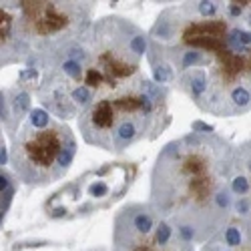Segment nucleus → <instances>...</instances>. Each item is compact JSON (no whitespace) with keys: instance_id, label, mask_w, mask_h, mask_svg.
Returning <instances> with one entry per match:
<instances>
[{"instance_id":"1","label":"nucleus","mask_w":251,"mask_h":251,"mask_svg":"<svg viewBox=\"0 0 251 251\" xmlns=\"http://www.w3.org/2000/svg\"><path fill=\"white\" fill-rule=\"evenodd\" d=\"M235 147L217 133H187L159 151L149 205L187 243L211 239L233 217Z\"/></svg>"},{"instance_id":"2","label":"nucleus","mask_w":251,"mask_h":251,"mask_svg":"<svg viewBox=\"0 0 251 251\" xmlns=\"http://www.w3.org/2000/svg\"><path fill=\"white\" fill-rule=\"evenodd\" d=\"M169 89L149 76H137L100 91L78 119L87 145L107 153H123L141 141L157 139L171 123Z\"/></svg>"},{"instance_id":"3","label":"nucleus","mask_w":251,"mask_h":251,"mask_svg":"<svg viewBox=\"0 0 251 251\" xmlns=\"http://www.w3.org/2000/svg\"><path fill=\"white\" fill-rule=\"evenodd\" d=\"M177 91L189 97L203 113L239 117L251 111V30L233 23L229 43L205 69L187 71L175 78Z\"/></svg>"},{"instance_id":"4","label":"nucleus","mask_w":251,"mask_h":251,"mask_svg":"<svg viewBox=\"0 0 251 251\" xmlns=\"http://www.w3.org/2000/svg\"><path fill=\"white\" fill-rule=\"evenodd\" d=\"M87 50V73L82 87L95 97L137 76L141 60L147 54L149 36L133 20L123 16H102L93 20L91 28L82 36Z\"/></svg>"},{"instance_id":"5","label":"nucleus","mask_w":251,"mask_h":251,"mask_svg":"<svg viewBox=\"0 0 251 251\" xmlns=\"http://www.w3.org/2000/svg\"><path fill=\"white\" fill-rule=\"evenodd\" d=\"M76 139L62 121L32 127L26 121L12 139L8 163L16 181L28 187H49L69 173L76 157Z\"/></svg>"},{"instance_id":"6","label":"nucleus","mask_w":251,"mask_h":251,"mask_svg":"<svg viewBox=\"0 0 251 251\" xmlns=\"http://www.w3.org/2000/svg\"><path fill=\"white\" fill-rule=\"evenodd\" d=\"M95 2L73 0H23L18 2L20 26L30 54L45 58L76 43L93 25Z\"/></svg>"},{"instance_id":"7","label":"nucleus","mask_w":251,"mask_h":251,"mask_svg":"<svg viewBox=\"0 0 251 251\" xmlns=\"http://www.w3.org/2000/svg\"><path fill=\"white\" fill-rule=\"evenodd\" d=\"M137 177L135 163H104L76 177L47 201L45 209L50 217H85L99 209H107L127 195Z\"/></svg>"},{"instance_id":"8","label":"nucleus","mask_w":251,"mask_h":251,"mask_svg":"<svg viewBox=\"0 0 251 251\" xmlns=\"http://www.w3.org/2000/svg\"><path fill=\"white\" fill-rule=\"evenodd\" d=\"M113 251H195L147 203H127L113 221Z\"/></svg>"},{"instance_id":"9","label":"nucleus","mask_w":251,"mask_h":251,"mask_svg":"<svg viewBox=\"0 0 251 251\" xmlns=\"http://www.w3.org/2000/svg\"><path fill=\"white\" fill-rule=\"evenodd\" d=\"M30 47L20 26L18 2H0V71L25 62Z\"/></svg>"},{"instance_id":"10","label":"nucleus","mask_w":251,"mask_h":251,"mask_svg":"<svg viewBox=\"0 0 251 251\" xmlns=\"http://www.w3.org/2000/svg\"><path fill=\"white\" fill-rule=\"evenodd\" d=\"M201 251H251V219L231 217L223 229L203 243Z\"/></svg>"},{"instance_id":"11","label":"nucleus","mask_w":251,"mask_h":251,"mask_svg":"<svg viewBox=\"0 0 251 251\" xmlns=\"http://www.w3.org/2000/svg\"><path fill=\"white\" fill-rule=\"evenodd\" d=\"M6 100H8V113H10V121L6 125V133L10 135V139H14L18 129L23 127L25 119L32 111V107H30V91L25 85L16 82L14 87L6 89Z\"/></svg>"},{"instance_id":"12","label":"nucleus","mask_w":251,"mask_h":251,"mask_svg":"<svg viewBox=\"0 0 251 251\" xmlns=\"http://www.w3.org/2000/svg\"><path fill=\"white\" fill-rule=\"evenodd\" d=\"M16 191H18L16 177L10 171H6L4 167H0V225H2V221L8 213Z\"/></svg>"},{"instance_id":"13","label":"nucleus","mask_w":251,"mask_h":251,"mask_svg":"<svg viewBox=\"0 0 251 251\" xmlns=\"http://www.w3.org/2000/svg\"><path fill=\"white\" fill-rule=\"evenodd\" d=\"M235 171L243 175V179L249 185V193L245 199L251 201V139L241 143L239 147H235Z\"/></svg>"},{"instance_id":"14","label":"nucleus","mask_w":251,"mask_h":251,"mask_svg":"<svg viewBox=\"0 0 251 251\" xmlns=\"http://www.w3.org/2000/svg\"><path fill=\"white\" fill-rule=\"evenodd\" d=\"M6 161H8V155H6V145L2 137V123H0V167H4Z\"/></svg>"},{"instance_id":"15","label":"nucleus","mask_w":251,"mask_h":251,"mask_svg":"<svg viewBox=\"0 0 251 251\" xmlns=\"http://www.w3.org/2000/svg\"><path fill=\"white\" fill-rule=\"evenodd\" d=\"M193 133H215V129L211 127V125H205L201 121H195L193 123Z\"/></svg>"},{"instance_id":"16","label":"nucleus","mask_w":251,"mask_h":251,"mask_svg":"<svg viewBox=\"0 0 251 251\" xmlns=\"http://www.w3.org/2000/svg\"><path fill=\"white\" fill-rule=\"evenodd\" d=\"M87 251H109L107 247H93V249H87Z\"/></svg>"}]
</instances>
